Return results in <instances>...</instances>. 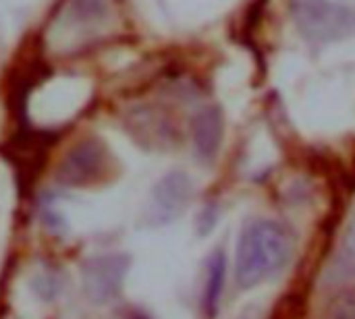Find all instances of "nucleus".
I'll list each match as a JSON object with an SVG mask.
<instances>
[{
	"mask_svg": "<svg viewBox=\"0 0 355 319\" xmlns=\"http://www.w3.org/2000/svg\"><path fill=\"white\" fill-rule=\"evenodd\" d=\"M110 164L112 158L106 143L98 137H85L62 156L56 168V181L62 187H89L108 174Z\"/></svg>",
	"mask_w": 355,
	"mask_h": 319,
	"instance_id": "7ed1b4c3",
	"label": "nucleus"
},
{
	"mask_svg": "<svg viewBox=\"0 0 355 319\" xmlns=\"http://www.w3.org/2000/svg\"><path fill=\"white\" fill-rule=\"evenodd\" d=\"M71 10L79 23L94 21L106 15V0H75Z\"/></svg>",
	"mask_w": 355,
	"mask_h": 319,
	"instance_id": "9d476101",
	"label": "nucleus"
},
{
	"mask_svg": "<svg viewBox=\"0 0 355 319\" xmlns=\"http://www.w3.org/2000/svg\"><path fill=\"white\" fill-rule=\"evenodd\" d=\"M225 118L218 106H204L191 118V141L198 158L212 162L223 145Z\"/></svg>",
	"mask_w": 355,
	"mask_h": 319,
	"instance_id": "423d86ee",
	"label": "nucleus"
},
{
	"mask_svg": "<svg viewBox=\"0 0 355 319\" xmlns=\"http://www.w3.org/2000/svg\"><path fill=\"white\" fill-rule=\"evenodd\" d=\"M227 282V257L223 249H216L206 264V280H204V311L212 319L218 313V305L225 293Z\"/></svg>",
	"mask_w": 355,
	"mask_h": 319,
	"instance_id": "6e6552de",
	"label": "nucleus"
},
{
	"mask_svg": "<svg viewBox=\"0 0 355 319\" xmlns=\"http://www.w3.org/2000/svg\"><path fill=\"white\" fill-rule=\"evenodd\" d=\"M293 249V233L283 222L260 218L245 224L235 251L237 286L250 291L277 276L291 262Z\"/></svg>",
	"mask_w": 355,
	"mask_h": 319,
	"instance_id": "f257e3e1",
	"label": "nucleus"
},
{
	"mask_svg": "<svg viewBox=\"0 0 355 319\" xmlns=\"http://www.w3.org/2000/svg\"><path fill=\"white\" fill-rule=\"evenodd\" d=\"M343 243H345L347 253H349V255L355 259V218L349 222V226H347V230H345V239H343Z\"/></svg>",
	"mask_w": 355,
	"mask_h": 319,
	"instance_id": "9b49d317",
	"label": "nucleus"
},
{
	"mask_svg": "<svg viewBox=\"0 0 355 319\" xmlns=\"http://www.w3.org/2000/svg\"><path fill=\"white\" fill-rule=\"evenodd\" d=\"M131 135L148 145H166L175 139V127L156 108H141L131 114Z\"/></svg>",
	"mask_w": 355,
	"mask_h": 319,
	"instance_id": "0eeeda50",
	"label": "nucleus"
},
{
	"mask_svg": "<svg viewBox=\"0 0 355 319\" xmlns=\"http://www.w3.org/2000/svg\"><path fill=\"white\" fill-rule=\"evenodd\" d=\"M291 19L304 39L329 44L355 31V12L333 0H289Z\"/></svg>",
	"mask_w": 355,
	"mask_h": 319,
	"instance_id": "f03ea898",
	"label": "nucleus"
},
{
	"mask_svg": "<svg viewBox=\"0 0 355 319\" xmlns=\"http://www.w3.org/2000/svg\"><path fill=\"white\" fill-rule=\"evenodd\" d=\"M324 319H355V286H347L329 299Z\"/></svg>",
	"mask_w": 355,
	"mask_h": 319,
	"instance_id": "1a4fd4ad",
	"label": "nucleus"
},
{
	"mask_svg": "<svg viewBox=\"0 0 355 319\" xmlns=\"http://www.w3.org/2000/svg\"><path fill=\"white\" fill-rule=\"evenodd\" d=\"M193 197V183L187 172L173 170L164 174L152 189L148 220L154 226H164L177 220Z\"/></svg>",
	"mask_w": 355,
	"mask_h": 319,
	"instance_id": "39448f33",
	"label": "nucleus"
},
{
	"mask_svg": "<svg viewBox=\"0 0 355 319\" xmlns=\"http://www.w3.org/2000/svg\"><path fill=\"white\" fill-rule=\"evenodd\" d=\"M129 319H152L148 313H144V311H133L131 316H129Z\"/></svg>",
	"mask_w": 355,
	"mask_h": 319,
	"instance_id": "f8f14e48",
	"label": "nucleus"
},
{
	"mask_svg": "<svg viewBox=\"0 0 355 319\" xmlns=\"http://www.w3.org/2000/svg\"><path fill=\"white\" fill-rule=\"evenodd\" d=\"M129 255L125 253H104L89 257L81 266V289L89 303L106 305L114 301L125 284L129 272Z\"/></svg>",
	"mask_w": 355,
	"mask_h": 319,
	"instance_id": "20e7f679",
	"label": "nucleus"
}]
</instances>
